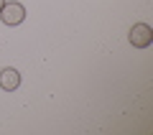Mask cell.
<instances>
[{"label": "cell", "instance_id": "obj_2", "mask_svg": "<svg viewBox=\"0 0 153 135\" xmlns=\"http://www.w3.org/2000/svg\"><path fill=\"white\" fill-rule=\"evenodd\" d=\"M128 41H130L133 49H148L153 43V28L148 23H135L128 33Z\"/></svg>", "mask_w": 153, "mask_h": 135}, {"label": "cell", "instance_id": "obj_1", "mask_svg": "<svg viewBox=\"0 0 153 135\" xmlns=\"http://www.w3.org/2000/svg\"><path fill=\"white\" fill-rule=\"evenodd\" d=\"M0 21L5 23L8 28L21 26V23L26 21V8H23V3H18V0H5V5L0 10Z\"/></svg>", "mask_w": 153, "mask_h": 135}, {"label": "cell", "instance_id": "obj_4", "mask_svg": "<svg viewBox=\"0 0 153 135\" xmlns=\"http://www.w3.org/2000/svg\"><path fill=\"white\" fill-rule=\"evenodd\" d=\"M3 5H5V0H0V10H3Z\"/></svg>", "mask_w": 153, "mask_h": 135}, {"label": "cell", "instance_id": "obj_3", "mask_svg": "<svg viewBox=\"0 0 153 135\" xmlns=\"http://www.w3.org/2000/svg\"><path fill=\"white\" fill-rule=\"evenodd\" d=\"M18 87H21V74H18V69H13V66L0 69V89H5V92H16Z\"/></svg>", "mask_w": 153, "mask_h": 135}]
</instances>
